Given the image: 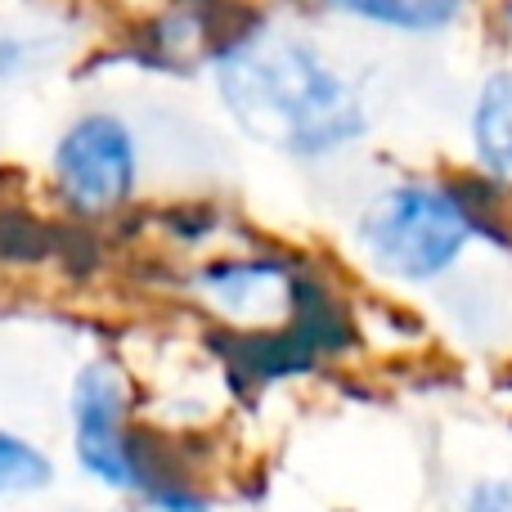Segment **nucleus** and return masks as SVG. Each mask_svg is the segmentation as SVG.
Returning a JSON list of instances; mask_svg holds the SVG:
<instances>
[{"mask_svg":"<svg viewBox=\"0 0 512 512\" xmlns=\"http://www.w3.org/2000/svg\"><path fill=\"white\" fill-rule=\"evenodd\" d=\"M50 176L59 198L77 216H113L140 185V144L135 131L108 108L72 117L50 153Z\"/></svg>","mask_w":512,"mask_h":512,"instance_id":"7ed1b4c3","label":"nucleus"},{"mask_svg":"<svg viewBox=\"0 0 512 512\" xmlns=\"http://www.w3.org/2000/svg\"><path fill=\"white\" fill-rule=\"evenodd\" d=\"M499 27H504V36L512 41V0H504V5H499Z\"/></svg>","mask_w":512,"mask_h":512,"instance_id":"9d476101","label":"nucleus"},{"mask_svg":"<svg viewBox=\"0 0 512 512\" xmlns=\"http://www.w3.org/2000/svg\"><path fill=\"white\" fill-rule=\"evenodd\" d=\"M54 486V459L36 441L0 427V499L41 495Z\"/></svg>","mask_w":512,"mask_h":512,"instance_id":"0eeeda50","label":"nucleus"},{"mask_svg":"<svg viewBox=\"0 0 512 512\" xmlns=\"http://www.w3.org/2000/svg\"><path fill=\"white\" fill-rule=\"evenodd\" d=\"M72 414V459L90 481L108 490L135 495V468H140L144 427L135 423L131 382L117 360H90L72 378L68 396Z\"/></svg>","mask_w":512,"mask_h":512,"instance_id":"20e7f679","label":"nucleus"},{"mask_svg":"<svg viewBox=\"0 0 512 512\" xmlns=\"http://www.w3.org/2000/svg\"><path fill=\"white\" fill-rule=\"evenodd\" d=\"M468 135L481 176L495 185H512V68H495L481 81L472 99Z\"/></svg>","mask_w":512,"mask_h":512,"instance_id":"39448f33","label":"nucleus"},{"mask_svg":"<svg viewBox=\"0 0 512 512\" xmlns=\"http://www.w3.org/2000/svg\"><path fill=\"white\" fill-rule=\"evenodd\" d=\"M315 5L328 9V14L355 18V23L387 27V32L436 36L459 23L472 0H315Z\"/></svg>","mask_w":512,"mask_h":512,"instance_id":"423d86ee","label":"nucleus"},{"mask_svg":"<svg viewBox=\"0 0 512 512\" xmlns=\"http://www.w3.org/2000/svg\"><path fill=\"white\" fill-rule=\"evenodd\" d=\"M481 234H490L486 212L459 185L441 180L387 185L364 203L355 221V243L373 274L405 288L445 279Z\"/></svg>","mask_w":512,"mask_h":512,"instance_id":"f03ea898","label":"nucleus"},{"mask_svg":"<svg viewBox=\"0 0 512 512\" xmlns=\"http://www.w3.org/2000/svg\"><path fill=\"white\" fill-rule=\"evenodd\" d=\"M216 90L256 144L288 158H333L369 131L355 86L319 45L292 32H243L216 50Z\"/></svg>","mask_w":512,"mask_h":512,"instance_id":"f257e3e1","label":"nucleus"},{"mask_svg":"<svg viewBox=\"0 0 512 512\" xmlns=\"http://www.w3.org/2000/svg\"><path fill=\"white\" fill-rule=\"evenodd\" d=\"M463 512H512V481L508 477H481L463 495Z\"/></svg>","mask_w":512,"mask_h":512,"instance_id":"6e6552de","label":"nucleus"},{"mask_svg":"<svg viewBox=\"0 0 512 512\" xmlns=\"http://www.w3.org/2000/svg\"><path fill=\"white\" fill-rule=\"evenodd\" d=\"M32 63H36V36L0 32V81H14L23 72H32Z\"/></svg>","mask_w":512,"mask_h":512,"instance_id":"1a4fd4ad","label":"nucleus"}]
</instances>
